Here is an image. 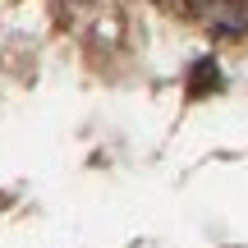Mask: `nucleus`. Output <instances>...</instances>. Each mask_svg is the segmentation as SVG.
I'll return each instance as SVG.
<instances>
[{
  "label": "nucleus",
  "instance_id": "nucleus-1",
  "mask_svg": "<svg viewBox=\"0 0 248 248\" xmlns=\"http://www.w3.org/2000/svg\"><path fill=\"white\" fill-rule=\"evenodd\" d=\"M216 88H221V64H216V60H198L193 69H188L184 92L198 101V97H207V92H216Z\"/></svg>",
  "mask_w": 248,
  "mask_h": 248
},
{
  "label": "nucleus",
  "instance_id": "nucleus-2",
  "mask_svg": "<svg viewBox=\"0 0 248 248\" xmlns=\"http://www.w3.org/2000/svg\"><path fill=\"white\" fill-rule=\"evenodd\" d=\"M188 5H193V9H202V5H207V0H188Z\"/></svg>",
  "mask_w": 248,
  "mask_h": 248
}]
</instances>
